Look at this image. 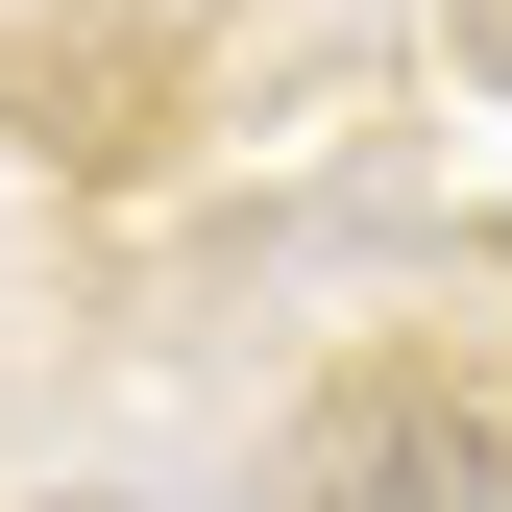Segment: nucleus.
I'll return each mask as SVG.
<instances>
[]
</instances>
